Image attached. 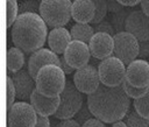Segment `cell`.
I'll list each match as a JSON object with an SVG mask.
<instances>
[{
	"instance_id": "1",
	"label": "cell",
	"mask_w": 149,
	"mask_h": 127,
	"mask_svg": "<svg viewBox=\"0 0 149 127\" xmlns=\"http://www.w3.org/2000/svg\"><path fill=\"white\" fill-rule=\"evenodd\" d=\"M130 99L122 85L106 86L101 84L87 97V106L94 118L102 122L114 124L128 113Z\"/></svg>"
},
{
	"instance_id": "2",
	"label": "cell",
	"mask_w": 149,
	"mask_h": 127,
	"mask_svg": "<svg viewBox=\"0 0 149 127\" xmlns=\"http://www.w3.org/2000/svg\"><path fill=\"white\" fill-rule=\"evenodd\" d=\"M47 23L37 13L19 14L12 28L13 43L23 52H35L42 48L47 40Z\"/></svg>"
},
{
	"instance_id": "3",
	"label": "cell",
	"mask_w": 149,
	"mask_h": 127,
	"mask_svg": "<svg viewBox=\"0 0 149 127\" xmlns=\"http://www.w3.org/2000/svg\"><path fill=\"white\" fill-rule=\"evenodd\" d=\"M35 83L37 91L43 96L50 98L59 97L66 84L65 73L61 66L49 64L38 71L35 78Z\"/></svg>"
},
{
	"instance_id": "4",
	"label": "cell",
	"mask_w": 149,
	"mask_h": 127,
	"mask_svg": "<svg viewBox=\"0 0 149 127\" xmlns=\"http://www.w3.org/2000/svg\"><path fill=\"white\" fill-rule=\"evenodd\" d=\"M40 15L48 27L62 28L72 17L70 0H43L40 3Z\"/></svg>"
},
{
	"instance_id": "5",
	"label": "cell",
	"mask_w": 149,
	"mask_h": 127,
	"mask_svg": "<svg viewBox=\"0 0 149 127\" xmlns=\"http://www.w3.org/2000/svg\"><path fill=\"white\" fill-rule=\"evenodd\" d=\"M59 98H61V103L58 110L54 114L56 119L59 120L71 119L78 113V111L83 106L81 92L76 87V85L71 80H66L65 87L61 93Z\"/></svg>"
},
{
	"instance_id": "6",
	"label": "cell",
	"mask_w": 149,
	"mask_h": 127,
	"mask_svg": "<svg viewBox=\"0 0 149 127\" xmlns=\"http://www.w3.org/2000/svg\"><path fill=\"white\" fill-rule=\"evenodd\" d=\"M98 72L100 82L106 86H119L122 85L126 79V66L115 56H111L102 59L98 65Z\"/></svg>"
},
{
	"instance_id": "7",
	"label": "cell",
	"mask_w": 149,
	"mask_h": 127,
	"mask_svg": "<svg viewBox=\"0 0 149 127\" xmlns=\"http://www.w3.org/2000/svg\"><path fill=\"white\" fill-rule=\"evenodd\" d=\"M114 55L123 64H130L139 56V41L129 33L121 31L114 36Z\"/></svg>"
},
{
	"instance_id": "8",
	"label": "cell",
	"mask_w": 149,
	"mask_h": 127,
	"mask_svg": "<svg viewBox=\"0 0 149 127\" xmlns=\"http://www.w3.org/2000/svg\"><path fill=\"white\" fill-rule=\"evenodd\" d=\"M37 114L31 104L26 101H17L8 111L9 127H35Z\"/></svg>"
},
{
	"instance_id": "9",
	"label": "cell",
	"mask_w": 149,
	"mask_h": 127,
	"mask_svg": "<svg viewBox=\"0 0 149 127\" xmlns=\"http://www.w3.org/2000/svg\"><path fill=\"white\" fill-rule=\"evenodd\" d=\"M72 80L76 87L81 93H86V94L93 93L100 86V83H101L98 69H95V66L91 64H87L78 69L74 72Z\"/></svg>"
},
{
	"instance_id": "10",
	"label": "cell",
	"mask_w": 149,
	"mask_h": 127,
	"mask_svg": "<svg viewBox=\"0 0 149 127\" xmlns=\"http://www.w3.org/2000/svg\"><path fill=\"white\" fill-rule=\"evenodd\" d=\"M90 48L87 43H84L81 41L72 40L71 43L65 49L63 57L68 62V64L73 69H80L85 65H87L90 61Z\"/></svg>"
},
{
	"instance_id": "11",
	"label": "cell",
	"mask_w": 149,
	"mask_h": 127,
	"mask_svg": "<svg viewBox=\"0 0 149 127\" xmlns=\"http://www.w3.org/2000/svg\"><path fill=\"white\" fill-rule=\"evenodd\" d=\"M126 31L132 34L139 42L149 41V16L141 9L132 10L126 21Z\"/></svg>"
},
{
	"instance_id": "12",
	"label": "cell",
	"mask_w": 149,
	"mask_h": 127,
	"mask_svg": "<svg viewBox=\"0 0 149 127\" xmlns=\"http://www.w3.org/2000/svg\"><path fill=\"white\" fill-rule=\"evenodd\" d=\"M126 79L135 87L149 86V62L144 59H135L126 68Z\"/></svg>"
},
{
	"instance_id": "13",
	"label": "cell",
	"mask_w": 149,
	"mask_h": 127,
	"mask_svg": "<svg viewBox=\"0 0 149 127\" xmlns=\"http://www.w3.org/2000/svg\"><path fill=\"white\" fill-rule=\"evenodd\" d=\"M49 64H55L61 66V57H58L57 54H55L52 50L47 48H41L37 51L33 52L28 61V71L31 75V77L35 79L38 71Z\"/></svg>"
},
{
	"instance_id": "14",
	"label": "cell",
	"mask_w": 149,
	"mask_h": 127,
	"mask_svg": "<svg viewBox=\"0 0 149 127\" xmlns=\"http://www.w3.org/2000/svg\"><path fill=\"white\" fill-rule=\"evenodd\" d=\"M90 52L98 59H106L114 52V38L106 33H95L88 42Z\"/></svg>"
},
{
	"instance_id": "15",
	"label": "cell",
	"mask_w": 149,
	"mask_h": 127,
	"mask_svg": "<svg viewBox=\"0 0 149 127\" xmlns=\"http://www.w3.org/2000/svg\"><path fill=\"white\" fill-rule=\"evenodd\" d=\"M12 79L16 91V98L20 101L30 100L36 83L28 70H20L12 75Z\"/></svg>"
},
{
	"instance_id": "16",
	"label": "cell",
	"mask_w": 149,
	"mask_h": 127,
	"mask_svg": "<svg viewBox=\"0 0 149 127\" xmlns=\"http://www.w3.org/2000/svg\"><path fill=\"white\" fill-rule=\"evenodd\" d=\"M59 103H61L59 97L50 98V97L43 96L41 92L37 91V89L34 90V92L30 97L31 106L34 107V110L36 111V113L38 115H43V117L54 115L56 113V111L58 110Z\"/></svg>"
},
{
	"instance_id": "17",
	"label": "cell",
	"mask_w": 149,
	"mask_h": 127,
	"mask_svg": "<svg viewBox=\"0 0 149 127\" xmlns=\"http://www.w3.org/2000/svg\"><path fill=\"white\" fill-rule=\"evenodd\" d=\"M72 36L68 29L64 27L62 28H55L48 34V44L50 50H52L55 54H64L68 45L71 43Z\"/></svg>"
},
{
	"instance_id": "18",
	"label": "cell",
	"mask_w": 149,
	"mask_h": 127,
	"mask_svg": "<svg viewBox=\"0 0 149 127\" xmlns=\"http://www.w3.org/2000/svg\"><path fill=\"white\" fill-rule=\"evenodd\" d=\"M95 15V6L91 0H76L72 2V19L77 23L92 22Z\"/></svg>"
},
{
	"instance_id": "19",
	"label": "cell",
	"mask_w": 149,
	"mask_h": 127,
	"mask_svg": "<svg viewBox=\"0 0 149 127\" xmlns=\"http://www.w3.org/2000/svg\"><path fill=\"white\" fill-rule=\"evenodd\" d=\"M24 64L23 51L16 47L9 48L7 51V70L12 73H15L21 70Z\"/></svg>"
},
{
	"instance_id": "20",
	"label": "cell",
	"mask_w": 149,
	"mask_h": 127,
	"mask_svg": "<svg viewBox=\"0 0 149 127\" xmlns=\"http://www.w3.org/2000/svg\"><path fill=\"white\" fill-rule=\"evenodd\" d=\"M70 34L72 36V40L76 41H81L84 43H88L92 38V36L95 34L93 27H91L90 24L85 23H76L71 27Z\"/></svg>"
},
{
	"instance_id": "21",
	"label": "cell",
	"mask_w": 149,
	"mask_h": 127,
	"mask_svg": "<svg viewBox=\"0 0 149 127\" xmlns=\"http://www.w3.org/2000/svg\"><path fill=\"white\" fill-rule=\"evenodd\" d=\"M127 127H149V119L141 117L135 110H130L126 115Z\"/></svg>"
},
{
	"instance_id": "22",
	"label": "cell",
	"mask_w": 149,
	"mask_h": 127,
	"mask_svg": "<svg viewBox=\"0 0 149 127\" xmlns=\"http://www.w3.org/2000/svg\"><path fill=\"white\" fill-rule=\"evenodd\" d=\"M130 13L132 12L128 8H123L121 12L113 14L112 26L116 33H121V31H123V29H126V21H127V17L129 16Z\"/></svg>"
},
{
	"instance_id": "23",
	"label": "cell",
	"mask_w": 149,
	"mask_h": 127,
	"mask_svg": "<svg viewBox=\"0 0 149 127\" xmlns=\"http://www.w3.org/2000/svg\"><path fill=\"white\" fill-rule=\"evenodd\" d=\"M134 110L141 117L149 119V92L146 96L134 100Z\"/></svg>"
},
{
	"instance_id": "24",
	"label": "cell",
	"mask_w": 149,
	"mask_h": 127,
	"mask_svg": "<svg viewBox=\"0 0 149 127\" xmlns=\"http://www.w3.org/2000/svg\"><path fill=\"white\" fill-rule=\"evenodd\" d=\"M122 86H123L126 93L128 94V97L129 98H134V99H139V98L146 96L149 92V86H147V87H135V86L130 85L127 79L123 80Z\"/></svg>"
},
{
	"instance_id": "25",
	"label": "cell",
	"mask_w": 149,
	"mask_h": 127,
	"mask_svg": "<svg viewBox=\"0 0 149 127\" xmlns=\"http://www.w3.org/2000/svg\"><path fill=\"white\" fill-rule=\"evenodd\" d=\"M94 6H95V15L94 19L92 20V24H99L104 21L106 14H107V1L105 0H94Z\"/></svg>"
},
{
	"instance_id": "26",
	"label": "cell",
	"mask_w": 149,
	"mask_h": 127,
	"mask_svg": "<svg viewBox=\"0 0 149 127\" xmlns=\"http://www.w3.org/2000/svg\"><path fill=\"white\" fill-rule=\"evenodd\" d=\"M7 7V28L14 24V22L17 19V2L15 0H7L6 1Z\"/></svg>"
},
{
	"instance_id": "27",
	"label": "cell",
	"mask_w": 149,
	"mask_h": 127,
	"mask_svg": "<svg viewBox=\"0 0 149 127\" xmlns=\"http://www.w3.org/2000/svg\"><path fill=\"white\" fill-rule=\"evenodd\" d=\"M15 97H16V91H15L13 79H12V77L7 76V108H8V111L14 105Z\"/></svg>"
},
{
	"instance_id": "28",
	"label": "cell",
	"mask_w": 149,
	"mask_h": 127,
	"mask_svg": "<svg viewBox=\"0 0 149 127\" xmlns=\"http://www.w3.org/2000/svg\"><path fill=\"white\" fill-rule=\"evenodd\" d=\"M92 117H93V114L91 113V111H90V108H88V106H87V104H86V105L81 106V108H80V110L78 111V113L74 115V120H76L78 124L84 125L87 120L92 119Z\"/></svg>"
},
{
	"instance_id": "29",
	"label": "cell",
	"mask_w": 149,
	"mask_h": 127,
	"mask_svg": "<svg viewBox=\"0 0 149 127\" xmlns=\"http://www.w3.org/2000/svg\"><path fill=\"white\" fill-rule=\"evenodd\" d=\"M40 3L37 1H24L23 3L20 5V14L22 13H37V10L40 12Z\"/></svg>"
},
{
	"instance_id": "30",
	"label": "cell",
	"mask_w": 149,
	"mask_h": 127,
	"mask_svg": "<svg viewBox=\"0 0 149 127\" xmlns=\"http://www.w3.org/2000/svg\"><path fill=\"white\" fill-rule=\"evenodd\" d=\"M94 30H95V33H106V34H109L112 36H114L116 34V31L114 30L112 23L108 22V21H102L101 23L97 24Z\"/></svg>"
},
{
	"instance_id": "31",
	"label": "cell",
	"mask_w": 149,
	"mask_h": 127,
	"mask_svg": "<svg viewBox=\"0 0 149 127\" xmlns=\"http://www.w3.org/2000/svg\"><path fill=\"white\" fill-rule=\"evenodd\" d=\"M139 57L140 59L149 57V41L139 42Z\"/></svg>"
},
{
	"instance_id": "32",
	"label": "cell",
	"mask_w": 149,
	"mask_h": 127,
	"mask_svg": "<svg viewBox=\"0 0 149 127\" xmlns=\"http://www.w3.org/2000/svg\"><path fill=\"white\" fill-rule=\"evenodd\" d=\"M107 9L109 12H112L113 14H116L119 12H121L123 9V7L119 3V1H115V0H109L107 1Z\"/></svg>"
},
{
	"instance_id": "33",
	"label": "cell",
	"mask_w": 149,
	"mask_h": 127,
	"mask_svg": "<svg viewBox=\"0 0 149 127\" xmlns=\"http://www.w3.org/2000/svg\"><path fill=\"white\" fill-rule=\"evenodd\" d=\"M55 127H81V125L78 124L74 119H66V120H62L61 122H58Z\"/></svg>"
},
{
	"instance_id": "34",
	"label": "cell",
	"mask_w": 149,
	"mask_h": 127,
	"mask_svg": "<svg viewBox=\"0 0 149 127\" xmlns=\"http://www.w3.org/2000/svg\"><path fill=\"white\" fill-rule=\"evenodd\" d=\"M81 127H106L104 125V122L97 118H92L90 120H87L84 125H81Z\"/></svg>"
},
{
	"instance_id": "35",
	"label": "cell",
	"mask_w": 149,
	"mask_h": 127,
	"mask_svg": "<svg viewBox=\"0 0 149 127\" xmlns=\"http://www.w3.org/2000/svg\"><path fill=\"white\" fill-rule=\"evenodd\" d=\"M35 127H50V120L48 117L37 115V121Z\"/></svg>"
},
{
	"instance_id": "36",
	"label": "cell",
	"mask_w": 149,
	"mask_h": 127,
	"mask_svg": "<svg viewBox=\"0 0 149 127\" xmlns=\"http://www.w3.org/2000/svg\"><path fill=\"white\" fill-rule=\"evenodd\" d=\"M61 68H62V70L64 71V73L65 75H71L72 72H73V68H71L69 64H68V62L65 61V58L64 57H61Z\"/></svg>"
},
{
	"instance_id": "37",
	"label": "cell",
	"mask_w": 149,
	"mask_h": 127,
	"mask_svg": "<svg viewBox=\"0 0 149 127\" xmlns=\"http://www.w3.org/2000/svg\"><path fill=\"white\" fill-rule=\"evenodd\" d=\"M140 5H141V10L146 15L149 16V0H143V1L140 2Z\"/></svg>"
},
{
	"instance_id": "38",
	"label": "cell",
	"mask_w": 149,
	"mask_h": 127,
	"mask_svg": "<svg viewBox=\"0 0 149 127\" xmlns=\"http://www.w3.org/2000/svg\"><path fill=\"white\" fill-rule=\"evenodd\" d=\"M141 1H129V0H120L119 3L121 6H127V7H133V6H136L137 3H140Z\"/></svg>"
},
{
	"instance_id": "39",
	"label": "cell",
	"mask_w": 149,
	"mask_h": 127,
	"mask_svg": "<svg viewBox=\"0 0 149 127\" xmlns=\"http://www.w3.org/2000/svg\"><path fill=\"white\" fill-rule=\"evenodd\" d=\"M112 127H127V125H126V122H123V121L119 120V121L114 122V124L112 125Z\"/></svg>"
}]
</instances>
